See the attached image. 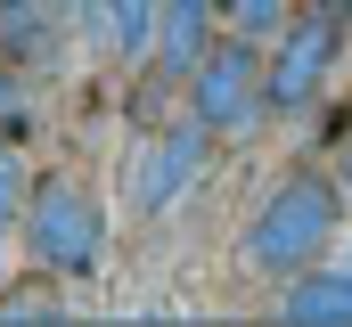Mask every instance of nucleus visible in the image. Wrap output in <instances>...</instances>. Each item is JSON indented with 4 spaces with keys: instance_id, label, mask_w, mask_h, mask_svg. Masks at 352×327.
I'll return each instance as SVG.
<instances>
[{
    "instance_id": "1",
    "label": "nucleus",
    "mask_w": 352,
    "mask_h": 327,
    "mask_svg": "<svg viewBox=\"0 0 352 327\" xmlns=\"http://www.w3.org/2000/svg\"><path fill=\"white\" fill-rule=\"evenodd\" d=\"M336 213H344V196H336L328 172H287L263 196V213L246 221V270H263V278H303V270L336 245Z\"/></svg>"
},
{
    "instance_id": "2",
    "label": "nucleus",
    "mask_w": 352,
    "mask_h": 327,
    "mask_svg": "<svg viewBox=\"0 0 352 327\" xmlns=\"http://www.w3.org/2000/svg\"><path fill=\"white\" fill-rule=\"evenodd\" d=\"M25 245L50 278H90L107 262V213L74 172H41L33 205H25Z\"/></svg>"
},
{
    "instance_id": "3",
    "label": "nucleus",
    "mask_w": 352,
    "mask_h": 327,
    "mask_svg": "<svg viewBox=\"0 0 352 327\" xmlns=\"http://www.w3.org/2000/svg\"><path fill=\"white\" fill-rule=\"evenodd\" d=\"M188 106H197V123L221 131V139L254 131V115L270 106V66L254 58V41H221V49L188 74Z\"/></svg>"
},
{
    "instance_id": "4",
    "label": "nucleus",
    "mask_w": 352,
    "mask_h": 327,
    "mask_svg": "<svg viewBox=\"0 0 352 327\" xmlns=\"http://www.w3.org/2000/svg\"><path fill=\"white\" fill-rule=\"evenodd\" d=\"M336 58H344V8L328 0L303 25H287V41L270 49V115H303L320 98V82L336 74Z\"/></svg>"
},
{
    "instance_id": "5",
    "label": "nucleus",
    "mask_w": 352,
    "mask_h": 327,
    "mask_svg": "<svg viewBox=\"0 0 352 327\" xmlns=\"http://www.w3.org/2000/svg\"><path fill=\"white\" fill-rule=\"evenodd\" d=\"M205 156H213V131L205 123H188V131H164L156 148H140V164H131V213H173L180 196L197 188V172H205Z\"/></svg>"
},
{
    "instance_id": "6",
    "label": "nucleus",
    "mask_w": 352,
    "mask_h": 327,
    "mask_svg": "<svg viewBox=\"0 0 352 327\" xmlns=\"http://www.w3.org/2000/svg\"><path fill=\"white\" fill-rule=\"evenodd\" d=\"M287 327H352V270H303L278 295Z\"/></svg>"
},
{
    "instance_id": "7",
    "label": "nucleus",
    "mask_w": 352,
    "mask_h": 327,
    "mask_svg": "<svg viewBox=\"0 0 352 327\" xmlns=\"http://www.w3.org/2000/svg\"><path fill=\"white\" fill-rule=\"evenodd\" d=\"M213 16H221V0H173V8H164V25H156L164 74H197V66L213 58Z\"/></svg>"
},
{
    "instance_id": "8",
    "label": "nucleus",
    "mask_w": 352,
    "mask_h": 327,
    "mask_svg": "<svg viewBox=\"0 0 352 327\" xmlns=\"http://www.w3.org/2000/svg\"><path fill=\"white\" fill-rule=\"evenodd\" d=\"M0 58L8 66H50L58 58V16L41 0H0Z\"/></svg>"
},
{
    "instance_id": "9",
    "label": "nucleus",
    "mask_w": 352,
    "mask_h": 327,
    "mask_svg": "<svg viewBox=\"0 0 352 327\" xmlns=\"http://www.w3.org/2000/svg\"><path fill=\"white\" fill-rule=\"evenodd\" d=\"M90 33H107L123 58H140L148 41H156V0H82Z\"/></svg>"
},
{
    "instance_id": "10",
    "label": "nucleus",
    "mask_w": 352,
    "mask_h": 327,
    "mask_svg": "<svg viewBox=\"0 0 352 327\" xmlns=\"http://www.w3.org/2000/svg\"><path fill=\"white\" fill-rule=\"evenodd\" d=\"M221 16H230L238 33H278V25H287V0H221Z\"/></svg>"
},
{
    "instance_id": "11",
    "label": "nucleus",
    "mask_w": 352,
    "mask_h": 327,
    "mask_svg": "<svg viewBox=\"0 0 352 327\" xmlns=\"http://www.w3.org/2000/svg\"><path fill=\"white\" fill-rule=\"evenodd\" d=\"M16 131H33V90L16 74H0V139H16Z\"/></svg>"
},
{
    "instance_id": "12",
    "label": "nucleus",
    "mask_w": 352,
    "mask_h": 327,
    "mask_svg": "<svg viewBox=\"0 0 352 327\" xmlns=\"http://www.w3.org/2000/svg\"><path fill=\"white\" fill-rule=\"evenodd\" d=\"M16 205H25V172H16V156H8V139H0V229L16 221Z\"/></svg>"
},
{
    "instance_id": "13",
    "label": "nucleus",
    "mask_w": 352,
    "mask_h": 327,
    "mask_svg": "<svg viewBox=\"0 0 352 327\" xmlns=\"http://www.w3.org/2000/svg\"><path fill=\"white\" fill-rule=\"evenodd\" d=\"M41 8H50V16H66V8H82V0H41Z\"/></svg>"
},
{
    "instance_id": "14",
    "label": "nucleus",
    "mask_w": 352,
    "mask_h": 327,
    "mask_svg": "<svg viewBox=\"0 0 352 327\" xmlns=\"http://www.w3.org/2000/svg\"><path fill=\"white\" fill-rule=\"evenodd\" d=\"M336 8H352V0H336Z\"/></svg>"
}]
</instances>
